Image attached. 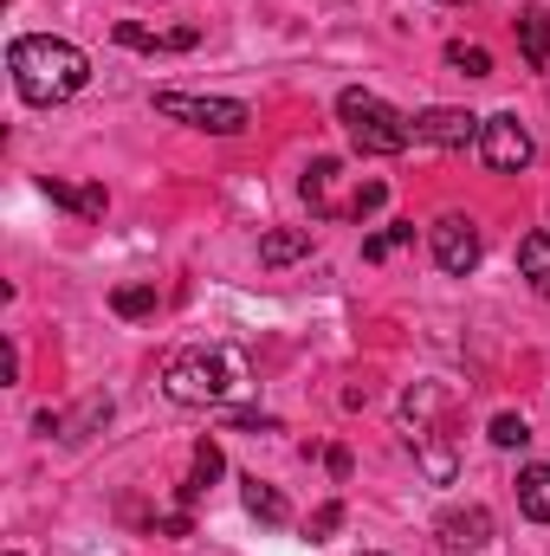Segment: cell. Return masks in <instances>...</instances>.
Instances as JSON below:
<instances>
[{
    "mask_svg": "<svg viewBox=\"0 0 550 556\" xmlns=\"http://www.w3.org/2000/svg\"><path fill=\"white\" fill-rule=\"evenodd\" d=\"M7 72H13V91L26 104H65L85 91L91 78V59L72 46V39H52V33H26L7 46Z\"/></svg>",
    "mask_w": 550,
    "mask_h": 556,
    "instance_id": "6da1fadb",
    "label": "cell"
},
{
    "mask_svg": "<svg viewBox=\"0 0 550 556\" xmlns=\"http://www.w3.org/2000/svg\"><path fill=\"white\" fill-rule=\"evenodd\" d=\"M240 382H247V363H240L234 350H175V356L162 363V389H168V402H182V408H214V402H227Z\"/></svg>",
    "mask_w": 550,
    "mask_h": 556,
    "instance_id": "7a4b0ae2",
    "label": "cell"
},
{
    "mask_svg": "<svg viewBox=\"0 0 550 556\" xmlns=\"http://www.w3.org/2000/svg\"><path fill=\"white\" fill-rule=\"evenodd\" d=\"M337 117L357 142V155H402L414 142V117H402L396 104H383L376 91H357V85L337 98Z\"/></svg>",
    "mask_w": 550,
    "mask_h": 556,
    "instance_id": "3957f363",
    "label": "cell"
},
{
    "mask_svg": "<svg viewBox=\"0 0 550 556\" xmlns=\"http://www.w3.org/2000/svg\"><path fill=\"white\" fill-rule=\"evenodd\" d=\"M155 117L188 124V130H208V137H240L253 124V111L240 98H188V91H155Z\"/></svg>",
    "mask_w": 550,
    "mask_h": 556,
    "instance_id": "277c9868",
    "label": "cell"
},
{
    "mask_svg": "<svg viewBox=\"0 0 550 556\" xmlns=\"http://www.w3.org/2000/svg\"><path fill=\"white\" fill-rule=\"evenodd\" d=\"M479 155H486V168L518 175V168H532L538 142H532V130L518 124V111H499V117H486V130H479Z\"/></svg>",
    "mask_w": 550,
    "mask_h": 556,
    "instance_id": "5b68a950",
    "label": "cell"
},
{
    "mask_svg": "<svg viewBox=\"0 0 550 556\" xmlns=\"http://www.w3.org/2000/svg\"><path fill=\"white\" fill-rule=\"evenodd\" d=\"M427 247H434V266L453 278H466L479 266V227L466 220V214H440L434 227H427Z\"/></svg>",
    "mask_w": 550,
    "mask_h": 556,
    "instance_id": "8992f818",
    "label": "cell"
},
{
    "mask_svg": "<svg viewBox=\"0 0 550 556\" xmlns=\"http://www.w3.org/2000/svg\"><path fill=\"white\" fill-rule=\"evenodd\" d=\"M434 538H440V551L447 556L486 551V544H492V511H486V505H453V511H440Z\"/></svg>",
    "mask_w": 550,
    "mask_h": 556,
    "instance_id": "52a82bcc",
    "label": "cell"
},
{
    "mask_svg": "<svg viewBox=\"0 0 550 556\" xmlns=\"http://www.w3.org/2000/svg\"><path fill=\"white\" fill-rule=\"evenodd\" d=\"M479 130H486V117L453 111V104H434L414 117V142H434V149H466V142H479Z\"/></svg>",
    "mask_w": 550,
    "mask_h": 556,
    "instance_id": "ba28073f",
    "label": "cell"
},
{
    "mask_svg": "<svg viewBox=\"0 0 550 556\" xmlns=\"http://www.w3.org/2000/svg\"><path fill=\"white\" fill-rule=\"evenodd\" d=\"M117 46H130V52H188V46H201V33L195 26L155 33V26H137V20H117Z\"/></svg>",
    "mask_w": 550,
    "mask_h": 556,
    "instance_id": "9c48e42d",
    "label": "cell"
},
{
    "mask_svg": "<svg viewBox=\"0 0 550 556\" xmlns=\"http://www.w3.org/2000/svg\"><path fill=\"white\" fill-rule=\"evenodd\" d=\"M337 181H343V168L330 162V155H317L311 168H304V201L324 214V220H343V201H337Z\"/></svg>",
    "mask_w": 550,
    "mask_h": 556,
    "instance_id": "30bf717a",
    "label": "cell"
},
{
    "mask_svg": "<svg viewBox=\"0 0 550 556\" xmlns=\"http://www.w3.org/2000/svg\"><path fill=\"white\" fill-rule=\"evenodd\" d=\"M221 472H227L221 446H214V440H195V459H188V479H182V505H195V498H201Z\"/></svg>",
    "mask_w": 550,
    "mask_h": 556,
    "instance_id": "8fae6325",
    "label": "cell"
},
{
    "mask_svg": "<svg viewBox=\"0 0 550 556\" xmlns=\"http://www.w3.org/2000/svg\"><path fill=\"white\" fill-rule=\"evenodd\" d=\"M518 52H525L532 72L550 65V13L545 7H525V13H518Z\"/></svg>",
    "mask_w": 550,
    "mask_h": 556,
    "instance_id": "7c38bea8",
    "label": "cell"
},
{
    "mask_svg": "<svg viewBox=\"0 0 550 556\" xmlns=\"http://www.w3.org/2000/svg\"><path fill=\"white\" fill-rule=\"evenodd\" d=\"M518 511H525L532 525H550V466L545 459L518 472Z\"/></svg>",
    "mask_w": 550,
    "mask_h": 556,
    "instance_id": "4fadbf2b",
    "label": "cell"
},
{
    "mask_svg": "<svg viewBox=\"0 0 550 556\" xmlns=\"http://www.w3.org/2000/svg\"><path fill=\"white\" fill-rule=\"evenodd\" d=\"M311 253V227H273L266 240H260V266H291V260H304Z\"/></svg>",
    "mask_w": 550,
    "mask_h": 556,
    "instance_id": "5bb4252c",
    "label": "cell"
},
{
    "mask_svg": "<svg viewBox=\"0 0 550 556\" xmlns=\"http://www.w3.org/2000/svg\"><path fill=\"white\" fill-rule=\"evenodd\" d=\"M518 266H525V278H532V291H538V298H550V227L525 233V247H518Z\"/></svg>",
    "mask_w": 550,
    "mask_h": 556,
    "instance_id": "9a60e30c",
    "label": "cell"
},
{
    "mask_svg": "<svg viewBox=\"0 0 550 556\" xmlns=\"http://www.w3.org/2000/svg\"><path fill=\"white\" fill-rule=\"evenodd\" d=\"M46 201H52V207H72V214H85V220L104 214V188H72V181H52V175H46Z\"/></svg>",
    "mask_w": 550,
    "mask_h": 556,
    "instance_id": "2e32d148",
    "label": "cell"
},
{
    "mask_svg": "<svg viewBox=\"0 0 550 556\" xmlns=\"http://www.w3.org/2000/svg\"><path fill=\"white\" fill-rule=\"evenodd\" d=\"M240 498H247V511H253L260 525H285V518H291V505L278 498L266 479H247V492H240Z\"/></svg>",
    "mask_w": 550,
    "mask_h": 556,
    "instance_id": "e0dca14e",
    "label": "cell"
},
{
    "mask_svg": "<svg viewBox=\"0 0 550 556\" xmlns=\"http://www.w3.org/2000/svg\"><path fill=\"white\" fill-rule=\"evenodd\" d=\"M447 65H453L460 78H492V52L473 46V39H453V46H447Z\"/></svg>",
    "mask_w": 550,
    "mask_h": 556,
    "instance_id": "ac0fdd59",
    "label": "cell"
},
{
    "mask_svg": "<svg viewBox=\"0 0 550 556\" xmlns=\"http://www.w3.org/2000/svg\"><path fill=\"white\" fill-rule=\"evenodd\" d=\"M155 304H162L155 285H117V291H111V311H117V317H149Z\"/></svg>",
    "mask_w": 550,
    "mask_h": 556,
    "instance_id": "d6986e66",
    "label": "cell"
},
{
    "mask_svg": "<svg viewBox=\"0 0 550 556\" xmlns=\"http://www.w3.org/2000/svg\"><path fill=\"white\" fill-rule=\"evenodd\" d=\"M414 240V227L409 220H396V227H383V233H370V240H363V260H389V253H396V247H409Z\"/></svg>",
    "mask_w": 550,
    "mask_h": 556,
    "instance_id": "ffe728a7",
    "label": "cell"
},
{
    "mask_svg": "<svg viewBox=\"0 0 550 556\" xmlns=\"http://www.w3.org/2000/svg\"><path fill=\"white\" fill-rule=\"evenodd\" d=\"M525 440H532L525 415H499V420H492V446H525Z\"/></svg>",
    "mask_w": 550,
    "mask_h": 556,
    "instance_id": "44dd1931",
    "label": "cell"
},
{
    "mask_svg": "<svg viewBox=\"0 0 550 556\" xmlns=\"http://www.w3.org/2000/svg\"><path fill=\"white\" fill-rule=\"evenodd\" d=\"M221 420H227V427H260V433H278V420L273 415H253V408H227Z\"/></svg>",
    "mask_w": 550,
    "mask_h": 556,
    "instance_id": "7402d4cb",
    "label": "cell"
},
{
    "mask_svg": "<svg viewBox=\"0 0 550 556\" xmlns=\"http://www.w3.org/2000/svg\"><path fill=\"white\" fill-rule=\"evenodd\" d=\"M337 525H343V505H324V511H317V518H311V538H330V531H337Z\"/></svg>",
    "mask_w": 550,
    "mask_h": 556,
    "instance_id": "603a6c76",
    "label": "cell"
},
{
    "mask_svg": "<svg viewBox=\"0 0 550 556\" xmlns=\"http://www.w3.org/2000/svg\"><path fill=\"white\" fill-rule=\"evenodd\" d=\"M447 7H460V0H447Z\"/></svg>",
    "mask_w": 550,
    "mask_h": 556,
    "instance_id": "cb8c5ba5",
    "label": "cell"
}]
</instances>
